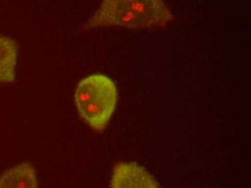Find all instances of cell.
Here are the masks:
<instances>
[{"label":"cell","instance_id":"obj_5","mask_svg":"<svg viewBox=\"0 0 251 188\" xmlns=\"http://www.w3.org/2000/svg\"><path fill=\"white\" fill-rule=\"evenodd\" d=\"M18 55V45L16 41L0 35V83L15 81Z\"/></svg>","mask_w":251,"mask_h":188},{"label":"cell","instance_id":"obj_4","mask_svg":"<svg viewBox=\"0 0 251 188\" xmlns=\"http://www.w3.org/2000/svg\"><path fill=\"white\" fill-rule=\"evenodd\" d=\"M36 170L29 162H23L6 170L0 177V188H36Z\"/></svg>","mask_w":251,"mask_h":188},{"label":"cell","instance_id":"obj_3","mask_svg":"<svg viewBox=\"0 0 251 188\" xmlns=\"http://www.w3.org/2000/svg\"><path fill=\"white\" fill-rule=\"evenodd\" d=\"M110 187L155 188L160 187L154 177L134 162H121L113 168Z\"/></svg>","mask_w":251,"mask_h":188},{"label":"cell","instance_id":"obj_1","mask_svg":"<svg viewBox=\"0 0 251 188\" xmlns=\"http://www.w3.org/2000/svg\"><path fill=\"white\" fill-rule=\"evenodd\" d=\"M172 20V13L163 0H102L84 28L162 27H166Z\"/></svg>","mask_w":251,"mask_h":188},{"label":"cell","instance_id":"obj_2","mask_svg":"<svg viewBox=\"0 0 251 188\" xmlns=\"http://www.w3.org/2000/svg\"><path fill=\"white\" fill-rule=\"evenodd\" d=\"M118 91L114 82L102 74H93L78 84L76 108L81 117L95 131L106 128L116 107Z\"/></svg>","mask_w":251,"mask_h":188}]
</instances>
